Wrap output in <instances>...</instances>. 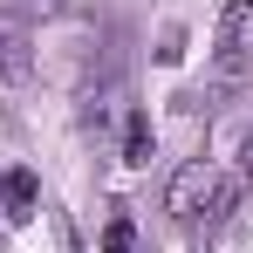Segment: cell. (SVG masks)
I'll list each match as a JSON object with an SVG mask.
<instances>
[{"label":"cell","mask_w":253,"mask_h":253,"mask_svg":"<svg viewBox=\"0 0 253 253\" xmlns=\"http://www.w3.org/2000/svg\"><path fill=\"white\" fill-rule=\"evenodd\" d=\"M0 212H7V226H28L35 212H42V185H35V171H7L0 178Z\"/></svg>","instance_id":"277c9868"},{"label":"cell","mask_w":253,"mask_h":253,"mask_svg":"<svg viewBox=\"0 0 253 253\" xmlns=\"http://www.w3.org/2000/svg\"><path fill=\"white\" fill-rule=\"evenodd\" d=\"M253 55V0H226L219 7V35H212V76L219 83H240Z\"/></svg>","instance_id":"7a4b0ae2"},{"label":"cell","mask_w":253,"mask_h":253,"mask_svg":"<svg viewBox=\"0 0 253 253\" xmlns=\"http://www.w3.org/2000/svg\"><path fill=\"white\" fill-rule=\"evenodd\" d=\"M240 165H247V171H253V137H247V144H240Z\"/></svg>","instance_id":"ba28073f"},{"label":"cell","mask_w":253,"mask_h":253,"mask_svg":"<svg viewBox=\"0 0 253 253\" xmlns=\"http://www.w3.org/2000/svg\"><path fill=\"white\" fill-rule=\"evenodd\" d=\"M226 206H233V185L212 165H178L171 171V185H165V212L171 219H219Z\"/></svg>","instance_id":"6da1fadb"},{"label":"cell","mask_w":253,"mask_h":253,"mask_svg":"<svg viewBox=\"0 0 253 253\" xmlns=\"http://www.w3.org/2000/svg\"><path fill=\"white\" fill-rule=\"evenodd\" d=\"M103 253H137V226H130L124 212H117V219L103 226Z\"/></svg>","instance_id":"8992f818"},{"label":"cell","mask_w":253,"mask_h":253,"mask_svg":"<svg viewBox=\"0 0 253 253\" xmlns=\"http://www.w3.org/2000/svg\"><path fill=\"white\" fill-rule=\"evenodd\" d=\"M21 14H42V21H55V14H69V0H14Z\"/></svg>","instance_id":"52a82bcc"},{"label":"cell","mask_w":253,"mask_h":253,"mask_svg":"<svg viewBox=\"0 0 253 253\" xmlns=\"http://www.w3.org/2000/svg\"><path fill=\"white\" fill-rule=\"evenodd\" d=\"M124 165H151V117L144 110L124 117Z\"/></svg>","instance_id":"5b68a950"},{"label":"cell","mask_w":253,"mask_h":253,"mask_svg":"<svg viewBox=\"0 0 253 253\" xmlns=\"http://www.w3.org/2000/svg\"><path fill=\"white\" fill-rule=\"evenodd\" d=\"M35 76V42L14 14H0V83H28Z\"/></svg>","instance_id":"3957f363"}]
</instances>
